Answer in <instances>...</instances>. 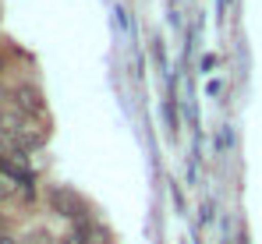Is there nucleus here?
Returning a JSON list of instances; mask_svg holds the SVG:
<instances>
[{"label": "nucleus", "mask_w": 262, "mask_h": 244, "mask_svg": "<svg viewBox=\"0 0 262 244\" xmlns=\"http://www.w3.org/2000/svg\"><path fill=\"white\" fill-rule=\"evenodd\" d=\"M32 166L25 163L21 152H0V188H7L11 195L29 198L32 195Z\"/></svg>", "instance_id": "obj_1"}, {"label": "nucleus", "mask_w": 262, "mask_h": 244, "mask_svg": "<svg viewBox=\"0 0 262 244\" xmlns=\"http://www.w3.org/2000/svg\"><path fill=\"white\" fill-rule=\"evenodd\" d=\"M50 198H53V205H57V209H64V216H75V219H82V216H85V205L78 202L71 191H64V188H57Z\"/></svg>", "instance_id": "obj_2"}, {"label": "nucleus", "mask_w": 262, "mask_h": 244, "mask_svg": "<svg viewBox=\"0 0 262 244\" xmlns=\"http://www.w3.org/2000/svg\"><path fill=\"white\" fill-rule=\"evenodd\" d=\"M18 244H50V241H46V234H29V237H21Z\"/></svg>", "instance_id": "obj_3"}, {"label": "nucleus", "mask_w": 262, "mask_h": 244, "mask_svg": "<svg viewBox=\"0 0 262 244\" xmlns=\"http://www.w3.org/2000/svg\"><path fill=\"white\" fill-rule=\"evenodd\" d=\"M64 244H89L85 241V230H75L71 237H64Z\"/></svg>", "instance_id": "obj_4"}]
</instances>
